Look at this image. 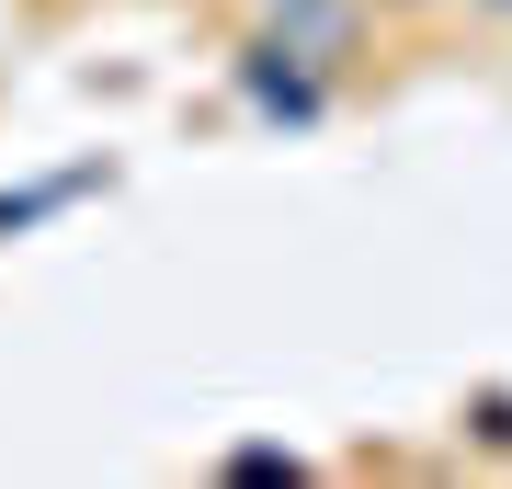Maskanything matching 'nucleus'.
<instances>
[{
	"label": "nucleus",
	"mask_w": 512,
	"mask_h": 489,
	"mask_svg": "<svg viewBox=\"0 0 512 489\" xmlns=\"http://www.w3.org/2000/svg\"><path fill=\"white\" fill-rule=\"evenodd\" d=\"M251 35H262V46H285L296 69L342 80L353 57H365V0H251Z\"/></svg>",
	"instance_id": "1"
},
{
	"label": "nucleus",
	"mask_w": 512,
	"mask_h": 489,
	"mask_svg": "<svg viewBox=\"0 0 512 489\" xmlns=\"http://www.w3.org/2000/svg\"><path fill=\"white\" fill-rule=\"evenodd\" d=\"M239 91H251V114H274V126H319V114H330V80L319 69H296V57L285 46H239Z\"/></svg>",
	"instance_id": "2"
},
{
	"label": "nucleus",
	"mask_w": 512,
	"mask_h": 489,
	"mask_svg": "<svg viewBox=\"0 0 512 489\" xmlns=\"http://www.w3.org/2000/svg\"><path fill=\"white\" fill-rule=\"evenodd\" d=\"M478 12H490V23H512V0H478Z\"/></svg>",
	"instance_id": "3"
}]
</instances>
